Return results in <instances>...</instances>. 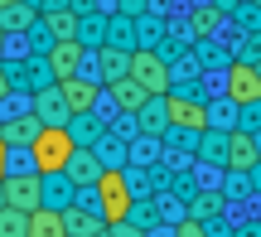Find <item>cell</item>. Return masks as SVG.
<instances>
[{
	"mask_svg": "<svg viewBox=\"0 0 261 237\" xmlns=\"http://www.w3.org/2000/svg\"><path fill=\"white\" fill-rule=\"evenodd\" d=\"M63 174L73 184H97V174H102V160L92 155V145H73V155H68Z\"/></svg>",
	"mask_w": 261,
	"mask_h": 237,
	"instance_id": "5bb4252c",
	"label": "cell"
},
{
	"mask_svg": "<svg viewBox=\"0 0 261 237\" xmlns=\"http://www.w3.org/2000/svg\"><path fill=\"white\" fill-rule=\"evenodd\" d=\"M73 39H77L83 48H102V39H107V15H102V10H87V15H77Z\"/></svg>",
	"mask_w": 261,
	"mask_h": 237,
	"instance_id": "44dd1931",
	"label": "cell"
},
{
	"mask_svg": "<svg viewBox=\"0 0 261 237\" xmlns=\"http://www.w3.org/2000/svg\"><path fill=\"white\" fill-rule=\"evenodd\" d=\"M121 179H126L130 199H150V194L160 189V184H155V170H150V165H121Z\"/></svg>",
	"mask_w": 261,
	"mask_h": 237,
	"instance_id": "cb8c5ba5",
	"label": "cell"
},
{
	"mask_svg": "<svg viewBox=\"0 0 261 237\" xmlns=\"http://www.w3.org/2000/svg\"><path fill=\"white\" fill-rule=\"evenodd\" d=\"M116 5H121V15H145L150 0H116Z\"/></svg>",
	"mask_w": 261,
	"mask_h": 237,
	"instance_id": "74e56055",
	"label": "cell"
},
{
	"mask_svg": "<svg viewBox=\"0 0 261 237\" xmlns=\"http://www.w3.org/2000/svg\"><path fill=\"white\" fill-rule=\"evenodd\" d=\"M203 107H208V126H218V131H232L237 126V102L218 97V102H203Z\"/></svg>",
	"mask_w": 261,
	"mask_h": 237,
	"instance_id": "83f0119b",
	"label": "cell"
},
{
	"mask_svg": "<svg viewBox=\"0 0 261 237\" xmlns=\"http://www.w3.org/2000/svg\"><path fill=\"white\" fill-rule=\"evenodd\" d=\"M102 44H112V48H136V15H121V10H116V15H107V39Z\"/></svg>",
	"mask_w": 261,
	"mask_h": 237,
	"instance_id": "7402d4cb",
	"label": "cell"
},
{
	"mask_svg": "<svg viewBox=\"0 0 261 237\" xmlns=\"http://www.w3.org/2000/svg\"><path fill=\"white\" fill-rule=\"evenodd\" d=\"M237 58H242V63H256V58H261V29L242 34V48H237Z\"/></svg>",
	"mask_w": 261,
	"mask_h": 237,
	"instance_id": "e575fe53",
	"label": "cell"
},
{
	"mask_svg": "<svg viewBox=\"0 0 261 237\" xmlns=\"http://www.w3.org/2000/svg\"><path fill=\"white\" fill-rule=\"evenodd\" d=\"M92 155L102 160V170H121L126 165V136H116L112 126H102V136L92 141Z\"/></svg>",
	"mask_w": 261,
	"mask_h": 237,
	"instance_id": "2e32d148",
	"label": "cell"
},
{
	"mask_svg": "<svg viewBox=\"0 0 261 237\" xmlns=\"http://www.w3.org/2000/svg\"><path fill=\"white\" fill-rule=\"evenodd\" d=\"M10 92V73H5V63H0V97Z\"/></svg>",
	"mask_w": 261,
	"mask_h": 237,
	"instance_id": "ab89813d",
	"label": "cell"
},
{
	"mask_svg": "<svg viewBox=\"0 0 261 237\" xmlns=\"http://www.w3.org/2000/svg\"><path fill=\"white\" fill-rule=\"evenodd\" d=\"M5 5H15V0H0V10H5Z\"/></svg>",
	"mask_w": 261,
	"mask_h": 237,
	"instance_id": "f6af8a7d",
	"label": "cell"
},
{
	"mask_svg": "<svg viewBox=\"0 0 261 237\" xmlns=\"http://www.w3.org/2000/svg\"><path fill=\"white\" fill-rule=\"evenodd\" d=\"M256 73H261V58H256Z\"/></svg>",
	"mask_w": 261,
	"mask_h": 237,
	"instance_id": "7dc6e473",
	"label": "cell"
},
{
	"mask_svg": "<svg viewBox=\"0 0 261 237\" xmlns=\"http://www.w3.org/2000/svg\"><path fill=\"white\" fill-rule=\"evenodd\" d=\"M44 29H48V39H73V29H77V15L68 5H58V10H44Z\"/></svg>",
	"mask_w": 261,
	"mask_h": 237,
	"instance_id": "484cf974",
	"label": "cell"
},
{
	"mask_svg": "<svg viewBox=\"0 0 261 237\" xmlns=\"http://www.w3.org/2000/svg\"><path fill=\"white\" fill-rule=\"evenodd\" d=\"M29 155H34V170H39V174L63 170L68 155H73V141H68L63 126H39V136L29 141Z\"/></svg>",
	"mask_w": 261,
	"mask_h": 237,
	"instance_id": "6da1fadb",
	"label": "cell"
},
{
	"mask_svg": "<svg viewBox=\"0 0 261 237\" xmlns=\"http://www.w3.org/2000/svg\"><path fill=\"white\" fill-rule=\"evenodd\" d=\"M24 223H29V213L0 203V237H24Z\"/></svg>",
	"mask_w": 261,
	"mask_h": 237,
	"instance_id": "d6a6232c",
	"label": "cell"
},
{
	"mask_svg": "<svg viewBox=\"0 0 261 237\" xmlns=\"http://www.w3.org/2000/svg\"><path fill=\"white\" fill-rule=\"evenodd\" d=\"M194 160H203V165H223V170H227V131L203 126V131H198V145H194Z\"/></svg>",
	"mask_w": 261,
	"mask_h": 237,
	"instance_id": "9a60e30c",
	"label": "cell"
},
{
	"mask_svg": "<svg viewBox=\"0 0 261 237\" xmlns=\"http://www.w3.org/2000/svg\"><path fill=\"white\" fill-rule=\"evenodd\" d=\"M218 213H227L223 189H194L184 199V218H194V223H208V218H218Z\"/></svg>",
	"mask_w": 261,
	"mask_h": 237,
	"instance_id": "9c48e42d",
	"label": "cell"
},
{
	"mask_svg": "<svg viewBox=\"0 0 261 237\" xmlns=\"http://www.w3.org/2000/svg\"><path fill=\"white\" fill-rule=\"evenodd\" d=\"M126 73L136 77V83L145 87L150 97L169 92V63L155 54V48H130V68H126Z\"/></svg>",
	"mask_w": 261,
	"mask_h": 237,
	"instance_id": "7a4b0ae2",
	"label": "cell"
},
{
	"mask_svg": "<svg viewBox=\"0 0 261 237\" xmlns=\"http://www.w3.org/2000/svg\"><path fill=\"white\" fill-rule=\"evenodd\" d=\"M24 237H68L58 208H44V203H39V208L29 213V223H24Z\"/></svg>",
	"mask_w": 261,
	"mask_h": 237,
	"instance_id": "603a6c76",
	"label": "cell"
},
{
	"mask_svg": "<svg viewBox=\"0 0 261 237\" xmlns=\"http://www.w3.org/2000/svg\"><path fill=\"white\" fill-rule=\"evenodd\" d=\"M83 54H87V48L83 44H77V39H54V44H48V73H54V83H58V77H73L77 73V63H83Z\"/></svg>",
	"mask_w": 261,
	"mask_h": 237,
	"instance_id": "52a82bcc",
	"label": "cell"
},
{
	"mask_svg": "<svg viewBox=\"0 0 261 237\" xmlns=\"http://www.w3.org/2000/svg\"><path fill=\"white\" fill-rule=\"evenodd\" d=\"M39 136V116L34 112H19V116H5L0 121V141L5 145H29Z\"/></svg>",
	"mask_w": 261,
	"mask_h": 237,
	"instance_id": "d6986e66",
	"label": "cell"
},
{
	"mask_svg": "<svg viewBox=\"0 0 261 237\" xmlns=\"http://www.w3.org/2000/svg\"><path fill=\"white\" fill-rule=\"evenodd\" d=\"M102 87H107V97H112V107H116V112H130V116H136V107L150 97V92H145V87H140L130 73H126V77H112V83H102Z\"/></svg>",
	"mask_w": 261,
	"mask_h": 237,
	"instance_id": "7c38bea8",
	"label": "cell"
},
{
	"mask_svg": "<svg viewBox=\"0 0 261 237\" xmlns=\"http://www.w3.org/2000/svg\"><path fill=\"white\" fill-rule=\"evenodd\" d=\"M29 112L39 116V126H63L68 121V102H63V92H58V83L29 92Z\"/></svg>",
	"mask_w": 261,
	"mask_h": 237,
	"instance_id": "8992f818",
	"label": "cell"
},
{
	"mask_svg": "<svg viewBox=\"0 0 261 237\" xmlns=\"http://www.w3.org/2000/svg\"><path fill=\"white\" fill-rule=\"evenodd\" d=\"M0 203H5V189H0Z\"/></svg>",
	"mask_w": 261,
	"mask_h": 237,
	"instance_id": "bcb514c9",
	"label": "cell"
},
{
	"mask_svg": "<svg viewBox=\"0 0 261 237\" xmlns=\"http://www.w3.org/2000/svg\"><path fill=\"white\" fill-rule=\"evenodd\" d=\"M34 19H39V10H34V5H24V0H15V5L0 10V29H5V34H24Z\"/></svg>",
	"mask_w": 261,
	"mask_h": 237,
	"instance_id": "d4e9b609",
	"label": "cell"
},
{
	"mask_svg": "<svg viewBox=\"0 0 261 237\" xmlns=\"http://www.w3.org/2000/svg\"><path fill=\"white\" fill-rule=\"evenodd\" d=\"M223 97L227 102H256L261 97V73H256V63H242V58H232V63L223 68Z\"/></svg>",
	"mask_w": 261,
	"mask_h": 237,
	"instance_id": "3957f363",
	"label": "cell"
},
{
	"mask_svg": "<svg viewBox=\"0 0 261 237\" xmlns=\"http://www.w3.org/2000/svg\"><path fill=\"white\" fill-rule=\"evenodd\" d=\"M0 174H5V141H0Z\"/></svg>",
	"mask_w": 261,
	"mask_h": 237,
	"instance_id": "60d3db41",
	"label": "cell"
},
{
	"mask_svg": "<svg viewBox=\"0 0 261 237\" xmlns=\"http://www.w3.org/2000/svg\"><path fill=\"white\" fill-rule=\"evenodd\" d=\"M237 131H261V97H256V102H242V107H237Z\"/></svg>",
	"mask_w": 261,
	"mask_h": 237,
	"instance_id": "836d02e7",
	"label": "cell"
},
{
	"mask_svg": "<svg viewBox=\"0 0 261 237\" xmlns=\"http://www.w3.org/2000/svg\"><path fill=\"white\" fill-rule=\"evenodd\" d=\"M92 237H112V232H107V228H102V232H92Z\"/></svg>",
	"mask_w": 261,
	"mask_h": 237,
	"instance_id": "ee69618b",
	"label": "cell"
},
{
	"mask_svg": "<svg viewBox=\"0 0 261 237\" xmlns=\"http://www.w3.org/2000/svg\"><path fill=\"white\" fill-rule=\"evenodd\" d=\"M0 58H5V29H0Z\"/></svg>",
	"mask_w": 261,
	"mask_h": 237,
	"instance_id": "b9f144b4",
	"label": "cell"
},
{
	"mask_svg": "<svg viewBox=\"0 0 261 237\" xmlns=\"http://www.w3.org/2000/svg\"><path fill=\"white\" fill-rule=\"evenodd\" d=\"M174 237H208V232H203V223H194V218H179V223H174Z\"/></svg>",
	"mask_w": 261,
	"mask_h": 237,
	"instance_id": "8d00e7d4",
	"label": "cell"
},
{
	"mask_svg": "<svg viewBox=\"0 0 261 237\" xmlns=\"http://www.w3.org/2000/svg\"><path fill=\"white\" fill-rule=\"evenodd\" d=\"M160 34H165V24H160L150 10H145V15H136V48H155Z\"/></svg>",
	"mask_w": 261,
	"mask_h": 237,
	"instance_id": "f1b7e54d",
	"label": "cell"
},
{
	"mask_svg": "<svg viewBox=\"0 0 261 237\" xmlns=\"http://www.w3.org/2000/svg\"><path fill=\"white\" fill-rule=\"evenodd\" d=\"M261 160V150H256V141H252V131H227V170H252V165Z\"/></svg>",
	"mask_w": 261,
	"mask_h": 237,
	"instance_id": "4fadbf2b",
	"label": "cell"
},
{
	"mask_svg": "<svg viewBox=\"0 0 261 237\" xmlns=\"http://www.w3.org/2000/svg\"><path fill=\"white\" fill-rule=\"evenodd\" d=\"M58 218H63V232H68V237H92V232H102V228H107L102 213H87V208H77V203H68Z\"/></svg>",
	"mask_w": 261,
	"mask_h": 237,
	"instance_id": "ac0fdd59",
	"label": "cell"
},
{
	"mask_svg": "<svg viewBox=\"0 0 261 237\" xmlns=\"http://www.w3.org/2000/svg\"><path fill=\"white\" fill-rule=\"evenodd\" d=\"M218 189H223V199H247L252 194V174L247 170H223V184Z\"/></svg>",
	"mask_w": 261,
	"mask_h": 237,
	"instance_id": "f546056e",
	"label": "cell"
},
{
	"mask_svg": "<svg viewBox=\"0 0 261 237\" xmlns=\"http://www.w3.org/2000/svg\"><path fill=\"white\" fill-rule=\"evenodd\" d=\"M58 92H63L68 112H92V107H97V92H102V87L73 73V77H58Z\"/></svg>",
	"mask_w": 261,
	"mask_h": 237,
	"instance_id": "30bf717a",
	"label": "cell"
},
{
	"mask_svg": "<svg viewBox=\"0 0 261 237\" xmlns=\"http://www.w3.org/2000/svg\"><path fill=\"white\" fill-rule=\"evenodd\" d=\"M92 189H97V203H102V218H107V223L126 218V208H130V189H126L121 170H102Z\"/></svg>",
	"mask_w": 261,
	"mask_h": 237,
	"instance_id": "277c9868",
	"label": "cell"
},
{
	"mask_svg": "<svg viewBox=\"0 0 261 237\" xmlns=\"http://www.w3.org/2000/svg\"><path fill=\"white\" fill-rule=\"evenodd\" d=\"M0 189H5V203L19 213L39 208V174H0Z\"/></svg>",
	"mask_w": 261,
	"mask_h": 237,
	"instance_id": "5b68a950",
	"label": "cell"
},
{
	"mask_svg": "<svg viewBox=\"0 0 261 237\" xmlns=\"http://www.w3.org/2000/svg\"><path fill=\"white\" fill-rule=\"evenodd\" d=\"M165 126H169L165 92H160V97H145V102L136 107V131H140V136H155V141H160V136H165Z\"/></svg>",
	"mask_w": 261,
	"mask_h": 237,
	"instance_id": "8fae6325",
	"label": "cell"
},
{
	"mask_svg": "<svg viewBox=\"0 0 261 237\" xmlns=\"http://www.w3.org/2000/svg\"><path fill=\"white\" fill-rule=\"evenodd\" d=\"M107 232H112V237H145V228H136V223H126V218L107 223Z\"/></svg>",
	"mask_w": 261,
	"mask_h": 237,
	"instance_id": "d590c367",
	"label": "cell"
},
{
	"mask_svg": "<svg viewBox=\"0 0 261 237\" xmlns=\"http://www.w3.org/2000/svg\"><path fill=\"white\" fill-rule=\"evenodd\" d=\"M5 174H39L29 145H5Z\"/></svg>",
	"mask_w": 261,
	"mask_h": 237,
	"instance_id": "4dcf8cb0",
	"label": "cell"
},
{
	"mask_svg": "<svg viewBox=\"0 0 261 237\" xmlns=\"http://www.w3.org/2000/svg\"><path fill=\"white\" fill-rule=\"evenodd\" d=\"M73 189H77V184L68 179L63 170H48V174H39V203H44V208H58V213H63L68 203H73Z\"/></svg>",
	"mask_w": 261,
	"mask_h": 237,
	"instance_id": "ba28073f",
	"label": "cell"
},
{
	"mask_svg": "<svg viewBox=\"0 0 261 237\" xmlns=\"http://www.w3.org/2000/svg\"><path fill=\"white\" fill-rule=\"evenodd\" d=\"M252 141H256V150H261V131H256V136H252Z\"/></svg>",
	"mask_w": 261,
	"mask_h": 237,
	"instance_id": "7bdbcfd3",
	"label": "cell"
},
{
	"mask_svg": "<svg viewBox=\"0 0 261 237\" xmlns=\"http://www.w3.org/2000/svg\"><path fill=\"white\" fill-rule=\"evenodd\" d=\"M218 19H223V10H218V5H198L194 15H189V29H194V39L218 34Z\"/></svg>",
	"mask_w": 261,
	"mask_h": 237,
	"instance_id": "4316f807",
	"label": "cell"
},
{
	"mask_svg": "<svg viewBox=\"0 0 261 237\" xmlns=\"http://www.w3.org/2000/svg\"><path fill=\"white\" fill-rule=\"evenodd\" d=\"M145 237H174V223H155V228H145Z\"/></svg>",
	"mask_w": 261,
	"mask_h": 237,
	"instance_id": "f35d334b",
	"label": "cell"
},
{
	"mask_svg": "<svg viewBox=\"0 0 261 237\" xmlns=\"http://www.w3.org/2000/svg\"><path fill=\"white\" fill-rule=\"evenodd\" d=\"M126 223H136V228H155V223H160V213H155V203H150V199H130Z\"/></svg>",
	"mask_w": 261,
	"mask_h": 237,
	"instance_id": "1f68e13d",
	"label": "cell"
},
{
	"mask_svg": "<svg viewBox=\"0 0 261 237\" xmlns=\"http://www.w3.org/2000/svg\"><path fill=\"white\" fill-rule=\"evenodd\" d=\"M102 116L97 112H68V121H63V131H68V141L73 145H92L97 136H102Z\"/></svg>",
	"mask_w": 261,
	"mask_h": 237,
	"instance_id": "e0dca14e",
	"label": "cell"
},
{
	"mask_svg": "<svg viewBox=\"0 0 261 237\" xmlns=\"http://www.w3.org/2000/svg\"><path fill=\"white\" fill-rule=\"evenodd\" d=\"M92 63H97V77H102V83H112V77H126V68H130V54H126V48H112V44H102V48H92Z\"/></svg>",
	"mask_w": 261,
	"mask_h": 237,
	"instance_id": "ffe728a7",
	"label": "cell"
}]
</instances>
